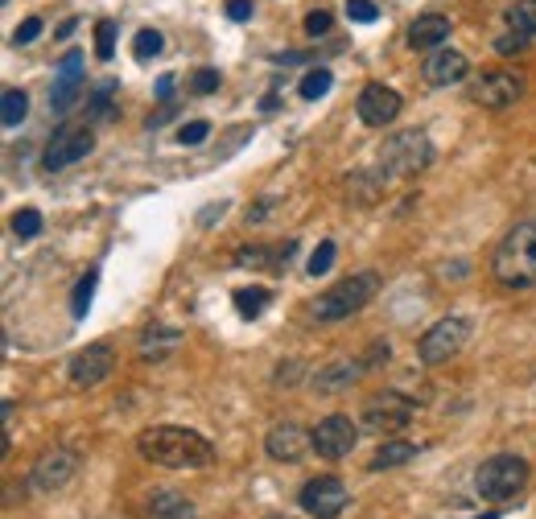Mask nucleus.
<instances>
[{
  "instance_id": "58836bf2",
  "label": "nucleus",
  "mask_w": 536,
  "mask_h": 519,
  "mask_svg": "<svg viewBox=\"0 0 536 519\" xmlns=\"http://www.w3.org/2000/svg\"><path fill=\"white\" fill-rule=\"evenodd\" d=\"M528 42H532V38H524V33H508V38L495 42V50H499V54H520V50H528Z\"/></svg>"
},
{
  "instance_id": "5701e85b",
  "label": "nucleus",
  "mask_w": 536,
  "mask_h": 519,
  "mask_svg": "<svg viewBox=\"0 0 536 519\" xmlns=\"http://www.w3.org/2000/svg\"><path fill=\"white\" fill-rule=\"evenodd\" d=\"M380 190H384V178H380V173H351V178H347V194H351V202H359V206H372V202L380 198Z\"/></svg>"
},
{
  "instance_id": "f03ea898",
  "label": "nucleus",
  "mask_w": 536,
  "mask_h": 519,
  "mask_svg": "<svg viewBox=\"0 0 536 519\" xmlns=\"http://www.w3.org/2000/svg\"><path fill=\"white\" fill-rule=\"evenodd\" d=\"M495 281L508 289H536V219L516 223L495 248Z\"/></svg>"
},
{
  "instance_id": "ea45409f",
  "label": "nucleus",
  "mask_w": 536,
  "mask_h": 519,
  "mask_svg": "<svg viewBox=\"0 0 536 519\" xmlns=\"http://www.w3.org/2000/svg\"><path fill=\"white\" fill-rule=\"evenodd\" d=\"M223 13H227L231 21H252V0H227Z\"/></svg>"
},
{
  "instance_id": "72a5a7b5",
  "label": "nucleus",
  "mask_w": 536,
  "mask_h": 519,
  "mask_svg": "<svg viewBox=\"0 0 536 519\" xmlns=\"http://www.w3.org/2000/svg\"><path fill=\"white\" fill-rule=\"evenodd\" d=\"M334 268V244H330V239H322V244L314 248V256H310V276H326Z\"/></svg>"
},
{
  "instance_id": "2eb2a0df",
  "label": "nucleus",
  "mask_w": 536,
  "mask_h": 519,
  "mask_svg": "<svg viewBox=\"0 0 536 519\" xmlns=\"http://www.w3.org/2000/svg\"><path fill=\"white\" fill-rule=\"evenodd\" d=\"M79 91H83V54L79 50H71L62 58V66H58V79H54V87H50V112H71L75 108V99H79Z\"/></svg>"
},
{
  "instance_id": "4c0bfd02",
  "label": "nucleus",
  "mask_w": 536,
  "mask_h": 519,
  "mask_svg": "<svg viewBox=\"0 0 536 519\" xmlns=\"http://www.w3.org/2000/svg\"><path fill=\"white\" fill-rule=\"evenodd\" d=\"M38 33H42V17H25V21L17 25V33H13V42H17V46H29L33 38H38Z\"/></svg>"
},
{
  "instance_id": "c9c22d12",
  "label": "nucleus",
  "mask_w": 536,
  "mask_h": 519,
  "mask_svg": "<svg viewBox=\"0 0 536 519\" xmlns=\"http://www.w3.org/2000/svg\"><path fill=\"white\" fill-rule=\"evenodd\" d=\"M330 25H334V13L330 9H314L306 17V33H310V38H322V33H330Z\"/></svg>"
},
{
  "instance_id": "7c9ffc66",
  "label": "nucleus",
  "mask_w": 536,
  "mask_h": 519,
  "mask_svg": "<svg viewBox=\"0 0 536 519\" xmlns=\"http://www.w3.org/2000/svg\"><path fill=\"white\" fill-rule=\"evenodd\" d=\"M112 54H116V21H99L95 25V58L112 62Z\"/></svg>"
},
{
  "instance_id": "37998d69",
  "label": "nucleus",
  "mask_w": 536,
  "mask_h": 519,
  "mask_svg": "<svg viewBox=\"0 0 536 519\" xmlns=\"http://www.w3.org/2000/svg\"><path fill=\"white\" fill-rule=\"evenodd\" d=\"M170 91H174V79H170V75L157 79V95H161V99H170Z\"/></svg>"
},
{
  "instance_id": "a19ab883",
  "label": "nucleus",
  "mask_w": 536,
  "mask_h": 519,
  "mask_svg": "<svg viewBox=\"0 0 536 519\" xmlns=\"http://www.w3.org/2000/svg\"><path fill=\"white\" fill-rule=\"evenodd\" d=\"M223 215H227V202H215V206H207V211L198 215V223L207 227V223H215V219H223Z\"/></svg>"
},
{
  "instance_id": "b1692460",
  "label": "nucleus",
  "mask_w": 536,
  "mask_h": 519,
  "mask_svg": "<svg viewBox=\"0 0 536 519\" xmlns=\"http://www.w3.org/2000/svg\"><path fill=\"white\" fill-rule=\"evenodd\" d=\"M178 342H182V334H178V330L157 326V330H149V334H145V342H141V359H165Z\"/></svg>"
},
{
  "instance_id": "393cba45",
  "label": "nucleus",
  "mask_w": 536,
  "mask_h": 519,
  "mask_svg": "<svg viewBox=\"0 0 536 519\" xmlns=\"http://www.w3.org/2000/svg\"><path fill=\"white\" fill-rule=\"evenodd\" d=\"M504 17H508V25L516 33H524V38H536V0H508Z\"/></svg>"
},
{
  "instance_id": "423d86ee",
  "label": "nucleus",
  "mask_w": 536,
  "mask_h": 519,
  "mask_svg": "<svg viewBox=\"0 0 536 519\" xmlns=\"http://www.w3.org/2000/svg\"><path fill=\"white\" fill-rule=\"evenodd\" d=\"M466 338H471V322L466 318H442V322H433L425 334H421V342H417V355H421V363L425 367H438V363H450L462 346H466Z\"/></svg>"
},
{
  "instance_id": "c85d7f7f",
  "label": "nucleus",
  "mask_w": 536,
  "mask_h": 519,
  "mask_svg": "<svg viewBox=\"0 0 536 519\" xmlns=\"http://www.w3.org/2000/svg\"><path fill=\"white\" fill-rule=\"evenodd\" d=\"M25 116H29V95L17 91V87H9L5 91V108H0V120H5V128H17Z\"/></svg>"
},
{
  "instance_id": "9d476101",
  "label": "nucleus",
  "mask_w": 536,
  "mask_h": 519,
  "mask_svg": "<svg viewBox=\"0 0 536 519\" xmlns=\"http://www.w3.org/2000/svg\"><path fill=\"white\" fill-rule=\"evenodd\" d=\"M310 437H314V454H318V458L339 462V458H347L351 449H355L359 429H355V421H351V417H343V412H334V417H326V421H318V425L310 429Z\"/></svg>"
},
{
  "instance_id": "f3484780",
  "label": "nucleus",
  "mask_w": 536,
  "mask_h": 519,
  "mask_svg": "<svg viewBox=\"0 0 536 519\" xmlns=\"http://www.w3.org/2000/svg\"><path fill=\"white\" fill-rule=\"evenodd\" d=\"M264 449H268V458H273V462H297L301 454H306V449H314V437L301 429V425L285 421V425H273V429H268Z\"/></svg>"
},
{
  "instance_id": "412c9836",
  "label": "nucleus",
  "mask_w": 536,
  "mask_h": 519,
  "mask_svg": "<svg viewBox=\"0 0 536 519\" xmlns=\"http://www.w3.org/2000/svg\"><path fill=\"white\" fill-rule=\"evenodd\" d=\"M145 515L149 519H194V503L178 491H153L145 503Z\"/></svg>"
},
{
  "instance_id": "a878e982",
  "label": "nucleus",
  "mask_w": 536,
  "mask_h": 519,
  "mask_svg": "<svg viewBox=\"0 0 536 519\" xmlns=\"http://www.w3.org/2000/svg\"><path fill=\"white\" fill-rule=\"evenodd\" d=\"M268 301H273V293L260 289V285H252V289H240V293H236V309H240V318H248V322L264 314Z\"/></svg>"
},
{
  "instance_id": "f704fd0d",
  "label": "nucleus",
  "mask_w": 536,
  "mask_h": 519,
  "mask_svg": "<svg viewBox=\"0 0 536 519\" xmlns=\"http://www.w3.org/2000/svg\"><path fill=\"white\" fill-rule=\"evenodd\" d=\"M347 17L359 21V25H372L380 17V9L372 5V0H347Z\"/></svg>"
},
{
  "instance_id": "9b49d317",
  "label": "nucleus",
  "mask_w": 536,
  "mask_h": 519,
  "mask_svg": "<svg viewBox=\"0 0 536 519\" xmlns=\"http://www.w3.org/2000/svg\"><path fill=\"white\" fill-rule=\"evenodd\" d=\"M524 95V79L516 71H487L483 79L471 83V103H479V108H512V103Z\"/></svg>"
},
{
  "instance_id": "6ab92c4d",
  "label": "nucleus",
  "mask_w": 536,
  "mask_h": 519,
  "mask_svg": "<svg viewBox=\"0 0 536 519\" xmlns=\"http://www.w3.org/2000/svg\"><path fill=\"white\" fill-rule=\"evenodd\" d=\"M367 371V363L363 359H339V363H330V367H318V375H314V388L318 392H343V388H351L355 379Z\"/></svg>"
},
{
  "instance_id": "f8f14e48",
  "label": "nucleus",
  "mask_w": 536,
  "mask_h": 519,
  "mask_svg": "<svg viewBox=\"0 0 536 519\" xmlns=\"http://www.w3.org/2000/svg\"><path fill=\"white\" fill-rule=\"evenodd\" d=\"M355 112H359V120L367 128H384V124H392L400 112H405V99H400L392 87H384V83H367L359 91V99H355Z\"/></svg>"
},
{
  "instance_id": "4468645a",
  "label": "nucleus",
  "mask_w": 536,
  "mask_h": 519,
  "mask_svg": "<svg viewBox=\"0 0 536 519\" xmlns=\"http://www.w3.org/2000/svg\"><path fill=\"white\" fill-rule=\"evenodd\" d=\"M75 470H79L75 449L54 445V449H46L38 462H33V487H38V491H58V487H66V482L75 478Z\"/></svg>"
},
{
  "instance_id": "7ed1b4c3",
  "label": "nucleus",
  "mask_w": 536,
  "mask_h": 519,
  "mask_svg": "<svg viewBox=\"0 0 536 519\" xmlns=\"http://www.w3.org/2000/svg\"><path fill=\"white\" fill-rule=\"evenodd\" d=\"M376 293H380V276L376 272H351V276H343L339 285L326 289L314 301V318L318 322H343V318L359 314L367 301H376Z\"/></svg>"
},
{
  "instance_id": "dca6fc26",
  "label": "nucleus",
  "mask_w": 536,
  "mask_h": 519,
  "mask_svg": "<svg viewBox=\"0 0 536 519\" xmlns=\"http://www.w3.org/2000/svg\"><path fill=\"white\" fill-rule=\"evenodd\" d=\"M421 75H425V83H429V87H454V83H462L466 75H471V62H466V54H462V50L442 46V50H433V54L425 58Z\"/></svg>"
},
{
  "instance_id": "aec40b11",
  "label": "nucleus",
  "mask_w": 536,
  "mask_h": 519,
  "mask_svg": "<svg viewBox=\"0 0 536 519\" xmlns=\"http://www.w3.org/2000/svg\"><path fill=\"white\" fill-rule=\"evenodd\" d=\"M293 248H297L293 239H289V244H281V248H240L236 252V264L240 268H264V272H285Z\"/></svg>"
},
{
  "instance_id": "39448f33",
  "label": "nucleus",
  "mask_w": 536,
  "mask_h": 519,
  "mask_svg": "<svg viewBox=\"0 0 536 519\" xmlns=\"http://www.w3.org/2000/svg\"><path fill=\"white\" fill-rule=\"evenodd\" d=\"M380 161H384L388 173H396V178H413V173L429 169L433 145H429V136L421 128H409V132L388 136V145L380 149Z\"/></svg>"
},
{
  "instance_id": "1a4fd4ad",
  "label": "nucleus",
  "mask_w": 536,
  "mask_h": 519,
  "mask_svg": "<svg viewBox=\"0 0 536 519\" xmlns=\"http://www.w3.org/2000/svg\"><path fill=\"white\" fill-rule=\"evenodd\" d=\"M91 149H95L91 124H66V128H58V132L50 136V145H46V153H42V169L58 173V169H66V165L83 161Z\"/></svg>"
},
{
  "instance_id": "cd10ccee",
  "label": "nucleus",
  "mask_w": 536,
  "mask_h": 519,
  "mask_svg": "<svg viewBox=\"0 0 536 519\" xmlns=\"http://www.w3.org/2000/svg\"><path fill=\"white\" fill-rule=\"evenodd\" d=\"M95 285H99V272L87 268V276H79V285H75V293H71V314H75V318H87L91 297H95Z\"/></svg>"
},
{
  "instance_id": "79ce46f5",
  "label": "nucleus",
  "mask_w": 536,
  "mask_h": 519,
  "mask_svg": "<svg viewBox=\"0 0 536 519\" xmlns=\"http://www.w3.org/2000/svg\"><path fill=\"white\" fill-rule=\"evenodd\" d=\"M174 112H178V108H174V103H165V108H161L157 116H149V128H161V124H165V120H170Z\"/></svg>"
},
{
  "instance_id": "f257e3e1",
  "label": "nucleus",
  "mask_w": 536,
  "mask_h": 519,
  "mask_svg": "<svg viewBox=\"0 0 536 519\" xmlns=\"http://www.w3.org/2000/svg\"><path fill=\"white\" fill-rule=\"evenodd\" d=\"M141 458L153 466H170V470H203L215 462V445L182 425H153L137 437Z\"/></svg>"
},
{
  "instance_id": "ddd939ff",
  "label": "nucleus",
  "mask_w": 536,
  "mask_h": 519,
  "mask_svg": "<svg viewBox=\"0 0 536 519\" xmlns=\"http://www.w3.org/2000/svg\"><path fill=\"white\" fill-rule=\"evenodd\" d=\"M112 367H116V351L108 342H91V346H83V351L71 359V384L75 388H95V384H104V379L112 375Z\"/></svg>"
},
{
  "instance_id": "0eeeda50",
  "label": "nucleus",
  "mask_w": 536,
  "mask_h": 519,
  "mask_svg": "<svg viewBox=\"0 0 536 519\" xmlns=\"http://www.w3.org/2000/svg\"><path fill=\"white\" fill-rule=\"evenodd\" d=\"M297 503H301V511H306L310 519H339V515L347 511L351 495H347V487H343V478L318 474V478H310L306 487H301Z\"/></svg>"
},
{
  "instance_id": "c756f323",
  "label": "nucleus",
  "mask_w": 536,
  "mask_h": 519,
  "mask_svg": "<svg viewBox=\"0 0 536 519\" xmlns=\"http://www.w3.org/2000/svg\"><path fill=\"white\" fill-rule=\"evenodd\" d=\"M161 50H165V38L157 29H141L137 38H132V58H137V62H153Z\"/></svg>"
},
{
  "instance_id": "473e14b6",
  "label": "nucleus",
  "mask_w": 536,
  "mask_h": 519,
  "mask_svg": "<svg viewBox=\"0 0 536 519\" xmlns=\"http://www.w3.org/2000/svg\"><path fill=\"white\" fill-rule=\"evenodd\" d=\"M13 235H17V239L42 235V215H38V211H17V215H13Z\"/></svg>"
},
{
  "instance_id": "e433bc0d",
  "label": "nucleus",
  "mask_w": 536,
  "mask_h": 519,
  "mask_svg": "<svg viewBox=\"0 0 536 519\" xmlns=\"http://www.w3.org/2000/svg\"><path fill=\"white\" fill-rule=\"evenodd\" d=\"M215 87H219V71H211V66H203V71L190 79V91H194V95H211Z\"/></svg>"
},
{
  "instance_id": "2f4dec72",
  "label": "nucleus",
  "mask_w": 536,
  "mask_h": 519,
  "mask_svg": "<svg viewBox=\"0 0 536 519\" xmlns=\"http://www.w3.org/2000/svg\"><path fill=\"white\" fill-rule=\"evenodd\" d=\"M211 136V124L207 120H190V124H182L178 128V145H186V149H198Z\"/></svg>"
},
{
  "instance_id": "bb28decb",
  "label": "nucleus",
  "mask_w": 536,
  "mask_h": 519,
  "mask_svg": "<svg viewBox=\"0 0 536 519\" xmlns=\"http://www.w3.org/2000/svg\"><path fill=\"white\" fill-rule=\"evenodd\" d=\"M330 87H334V75L326 71V66H314V71H306V79H301L297 95L306 99V103H314V99H322V95H326Z\"/></svg>"
},
{
  "instance_id": "20e7f679",
  "label": "nucleus",
  "mask_w": 536,
  "mask_h": 519,
  "mask_svg": "<svg viewBox=\"0 0 536 519\" xmlns=\"http://www.w3.org/2000/svg\"><path fill=\"white\" fill-rule=\"evenodd\" d=\"M528 482V462L516 458V454H495L487 458L479 470H475V487L483 499H495V503H508L524 491Z\"/></svg>"
},
{
  "instance_id": "6e6552de",
  "label": "nucleus",
  "mask_w": 536,
  "mask_h": 519,
  "mask_svg": "<svg viewBox=\"0 0 536 519\" xmlns=\"http://www.w3.org/2000/svg\"><path fill=\"white\" fill-rule=\"evenodd\" d=\"M413 412H417V400L400 396V392H376L363 404V425L372 433H400V429H409Z\"/></svg>"
},
{
  "instance_id": "4be33fe9",
  "label": "nucleus",
  "mask_w": 536,
  "mask_h": 519,
  "mask_svg": "<svg viewBox=\"0 0 536 519\" xmlns=\"http://www.w3.org/2000/svg\"><path fill=\"white\" fill-rule=\"evenodd\" d=\"M413 458H417V445H413V441L392 437V441H384V445L376 449L372 470H396V466H405V462H413Z\"/></svg>"
},
{
  "instance_id": "a211bd4d",
  "label": "nucleus",
  "mask_w": 536,
  "mask_h": 519,
  "mask_svg": "<svg viewBox=\"0 0 536 519\" xmlns=\"http://www.w3.org/2000/svg\"><path fill=\"white\" fill-rule=\"evenodd\" d=\"M446 38H450V17H442V13H421L409 25V46L413 50H442Z\"/></svg>"
}]
</instances>
